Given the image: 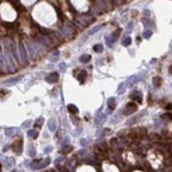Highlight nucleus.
Here are the masks:
<instances>
[{
	"label": "nucleus",
	"mask_w": 172,
	"mask_h": 172,
	"mask_svg": "<svg viewBox=\"0 0 172 172\" xmlns=\"http://www.w3.org/2000/svg\"><path fill=\"white\" fill-rule=\"evenodd\" d=\"M52 150H53V147H52V146H48V147L44 148L43 152H44V153H49V152H51Z\"/></svg>",
	"instance_id": "22"
},
{
	"label": "nucleus",
	"mask_w": 172,
	"mask_h": 172,
	"mask_svg": "<svg viewBox=\"0 0 172 172\" xmlns=\"http://www.w3.org/2000/svg\"><path fill=\"white\" fill-rule=\"evenodd\" d=\"M68 110L70 113H73V114H77L78 113V109L75 105H69L68 106Z\"/></svg>",
	"instance_id": "11"
},
{
	"label": "nucleus",
	"mask_w": 172,
	"mask_h": 172,
	"mask_svg": "<svg viewBox=\"0 0 172 172\" xmlns=\"http://www.w3.org/2000/svg\"><path fill=\"white\" fill-rule=\"evenodd\" d=\"M28 135L30 136V137H32V138H36L38 136V132L36 130H29L28 131Z\"/></svg>",
	"instance_id": "15"
},
{
	"label": "nucleus",
	"mask_w": 172,
	"mask_h": 172,
	"mask_svg": "<svg viewBox=\"0 0 172 172\" xmlns=\"http://www.w3.org/2000/svg\"><path fill=\"white\" fill-rule=\"evenodd\" d=\"M162 118L165 120H172V113H165V114L162 115Z\"/></svg>",
	"instance_id": "16"
},
{
	"label": "nucleus",
	"mask_w": 172,
	"mask_h": 172,
	"mask_svg": "<svg viewBox=\"0 0 172 172\" xmlns=\"http://www.w3.org/2000/svg\"><path fill=\"white\" fill-rule=\"evenodd\" d=\"M87 76H88L87 72H86L85 70H83V71H80L79 75L77 76V78H78V80H79L80 83H84V81H85V79H86V78H87Z\"/></svg>",
	"instance_id": "8"
},
{
	"label": "nucleus",
	"mask_w": 172,
	"mask_h": 172,
	"mask_svg": "<svg viewBox=\"0 0 172 172\" xmlns=\"http://www.w3.org/2000/svg\"><path fill=\"white\" fill-rule=\"evenodd\" d=\"M43 122H44L43 118H42V117H40V118H38V119L36 120V124L38 125V126H41V125L43 124Z\"/></svg>",
	"instance_id": "24"
},
{
	"label": "nucleus",
	"mask_w": 172,
	"mask_h": 172,
	"mask_svg": "<svg viewBox=\"0 0 172 172\" xmlns=\"http://www.w3.org/2000/svg\"><path fill=\"white\" fill-rule=\"evenodd\" d=\"M90 59H91V56H90V55H84V56H81V57L79 58V60H80L81 62H84V64L90 61Z\"/></svg>",
	"instance_id": "18"
},
{
	"label": "nucleus",
	"mask_w": 172,
	"mask_h": 172,
	"mask_svg": "<svg viewBox=\"0 0 172 172\" xmlns=\"http://www.w3.org/2000/svg\"><path fill=\"white\" fill-rule=\"evenodd\" d=\"M19 51H20V55L22 57V59L25 60L26 59V52H25V49H24V46H23L22 43L19 44Z\"/></svg>",
	"instance_id": "9"
},
{
	"label": "nucleus",
	"mask_w": 172,
	"mask_h": 172,
	"mask_svg": "<svg viewBox=\"0 0 172 172\" xmlns=\"http://www.w3.org/2000/svg\"><path fill=\"white\" fill-rule=\"evenodd\" d=\"M94 51L95 52H103V45H100V44H97L94 46Z\"/></svg>",
	"instance_id": "20"
},
{
	"label": "nucleus",
	"mask_w": 172,
	"mask_h": 172,
	"mask_svg": "<svg viewBox=\"0 0 172 172\" xmlns=\"http://www.w3.org/2000/svg\"><path fill=\"white\" fill-rule=\"evenodd\" d=\"M166 109H167V110H172V104L167 105V106H166Z\"/></svg>",
	"instance_id": "27"
},
{
	"label": "nucleus",
	"mask_w": 172,
	"mask_h": 172,
	"mask_svg": "<svg viewBox=\"0 0 172 172\" xmlns=\"http://www.w3.org/2000/svg\"><path fill=\"white\" fill-rule=\"evenodd\" d=\"M151 34H152V33L150 32V31H148V32H146V33H145V34H144V36H145V37H146V38H149V37L151 36Z\"/></svg>",
	"instance_id": "26"
},
{
	"label": "nucleus",
	"mask_w": 172,
	"mask_h": 172,
	"mask_svg": "<svg viewBox=\"0 0 172 172\" xmlns=\"http://www.w3.org/2000/svg\"><path fill=\"white\" fill-rule=\"evenodd\" d=\"M131 98H132V99H134V100H136L137 103H142V101H143V99H142V94H140L139 92H135V93H133V94L131 95Z\"/></svg>",
	"instance_id": "7"
},
{
	"label": "nucleus",
	"mask_w": 172,
	"mask_h": 172,
	"mask_svg": "<svg viewBox=\"0 0 172 172\" xmlns=\"http://www.w3.org/2000/svg\"><path fill=\"white\" fill-rule=\"evenodd\" d=\"M6 150H7V146H5L4 148H3V152H5Z\"/></svg>",
	"instance_id": "29"
},
{
	"label": "nucleus",
	"mask_w": 172,
	"mask_h": 172,
	"mask_svg": "<svg viewBox=\"0 0 172 172\" xmlns=\"http://www.w3.org/2000/svg\"><path fill=\"white\" fill-rule=\"evenodd\" d=\"M108 106H109V107H110L111 109H114V107H115V98H113V97L109 98V100H108Z\"/></svg>",
	"instance_id": "17"
},
{
	"label": "nucleus",
	"mask_w": 172,
	"mask_h": 172,
	"mask_svg": "<svg viewBox=\"0 0 172 172\" xmlns=\"http://www.w3.org/2000/svg\"><path fill=\"white\" fill-rule=\"evenodd\" d=\"M161 84H162V78L161 77L156 76V77L153 78V85H154V87L158 88L159 86H161Z\"/></svg>",
	"instance_id": "14"
},
{
	"label": "nucleus",
	"mask_w": 172,
	"mask_h": 172,
	"mask_svg": "<svg viewBox=\"0 0 172 172\" xmlns=\"http://www.w3.org/2000/svg\"><path fill=\"white\" fill-rule=\"evenodd\" d=\"M14 164H15V162H14V159L12 158V157H7L5 161H4V166L6 167V168H11V167H13L14 166Z\"/></svg>",
	"instance_id": "10"
},
{
	"label": "nucleus",
	"mask_w": 172,
	"mask_h": 172,
	"mask_svg": "<svg viewBox=\"0 0 172 172\" xmlns=\"http://www.w3.org/2000/svg\"><path fill=\"white\" fill-rule=\"evenodd\" d=\"M13 150L16 152L17 154L21 153V151H22V140L21 139H18L13 144Z\"/></svg>",
	"instance_id": "3"
},
{
	"label": "nucleus",
	"mask_w": 172,
	"mask_h": 172,
	"mask_svg": "<svg viewBox=\"0 0 172 172\" xmlns=\"http://www.w3.org/2000/svg\"><path fill=\"white\" fill-rule=\"evenodd\" d=\"M169 73H170V74H172V64H171L170 67H169Z\"/></svg>",
	"instance_id": "28"
},
{
	"label": "nucleus",
	"mask_w": 172,
	"mask_h": 172,
	"mask_svg": "<svg viewBox=\"0 0 172 172\" xmlns=\"http://www.w3.org/2000/svg\"><path fill=\"white\" fill-rule=\"evenodd\" d=\"M104 120H105V116H104V115H100V116H99V118L97 117V119L95 120V124H96V125H101Z\"/></svg>",
	"instance_id": "19"
},
{
	"label": "nucleus",
	"mask_w": 172,
	"mask_h": 172,
	"mask_svg": "<svg viewBox=\"0 0 172 172\" xmlns=\"http://www.w3.org/2000/svg\"><path fill=\"white\" fill-rule=\"evenodd\" d=\"M130 43H131V38H130V37H127V38L123 41V44H124V45H129Z\"/></svg>",
	"instance_id": "21"
},
{
	"label": "nucleus",
	"mask_w": 172,
	"mask_h": 172,
	"mask_svg": "<svg viewBox=\"0 0 172 172\" xmlns=\"http://www.w3.org/2000/svg\"><path fill=\"white\" fill-rule=\"evenodd\" d=\"M48 127L49 129L52 132H54L56 130V122H55V119H53V118H51L49 119V122H48Z\"/></svg>",
	"instance_id": "6"
},
{
	"label": "nucleus",
	"mask_w": 172,
	"mask_h": 172,
	"mask_svg": "<svg viewBox=\"0 0 172 172\" xmlns=\"http://www.w3.org/2000/svg\"><path fill=\"white\" fill-rule=\"evenodd\" d=\"M58 79H59V75H58V73H56V72L51 73V74H49V75L45 77V80L48 81V83H50V84L57 83Z\"/></svg>",
	"instance_id": "2"
},
{
	"label": "nucleus",
	"mask_w": 172,
	"mask_h": 172,
	"mask_svg": "<svg viewBox=\"0 0 172 172\" xmlns=\"http://www.w3.org/2000/svg\"><path fill=\"white\" fill-rule=\"evenodd\" d=\"M51 163V158L50 157H46L45 159L42 163H40V164H38V165L36 166V168L35 169H42V168H44V167H46L49 165V164Z\"/></svg>",
	"instance_id": "5"
},
{
	"label": "nucleus",
	"mask_w": 172,
	"mask_h": 172,
	"mask_svg": "<svg viewBox=\"0 0 172 172\" xmlns=\"http://www.w3.org/2000/svg\"><path fill=\"white\" fill-rule=\"evenodd\" d=\"M17 129L16 128H10V129H7V130L5 131V134L7 135V136H13V135H15L17 133Z\"/></svg>",
	"instance_id": "12"
},
{
	"label": "nucleus",
	"mask_w": 172,
	"mask_h": 172,
	"mask_svg": "<svg viewBox=\"0 0 172 172\" xmlns=\"http://www.w3.org/2000/svg\"><path fill=\"white\" fill-rule=\"evenodd\" d=\"M20 79H21V77H20V76H18V77H14V78H11V79H9V80H6V81H5L4 85L6 86V87H11V86H14L15 84H17Z\"/></svg>",
	"instance_id": "4"
},
{
	"label": "nucleus",
	"mask_w": 172,
	"mask_h": 172,
	"mask_svg": "<svg viewBox=\"0 0 172 172\" xmlns=\"http://www.w3.org/2000/svg\"><path fill=\"white\" fill-rule=\"evenodd\" d=\"M31 123H32V122H31V120H26V122L23 123V125H22V128H28V127L30 126V125H31Z\"/></svg>",
	"instance_id": "25"
},
{
	"label": "nucleus",
	"mask_w": 172,
	"mask_h": 172,
	"mask_svg": "<svg viewBox=\"0 0 172 172\" xmlns=\"http://www.w3.org/2000/svg\"><path fill=\"white\" fill-rule=\"evenodd\" d=\"M72 150H73V147L72 146H70V145H65V146L62 147L61 152H62V153H64V154H67V153H70Z\"/></svg>",
	"instance_id": "13"
},
{
	"label": "nucleus",
	"mask_w": 172,
	"mask_h": 172,
	"mask_svg": "<svg viewBox=\"0 0 172 172\" xmlns=\"http://www.w3.org/2000/svg\"><path fill=\"white\" fill-rule=\"evenodd\" d=\"M35 154H36V151H35V149L32 147V148L30 149V151H29V155H30V156H35Z\"/></svg>",
	"instance_id": "23"
},
{
	"label": "nucleus",
	"mask_w": 172,
	"mask_h": 172,
	"mask_svg": "<svg viewBox=\"0 0 172 172\" xmlns=\"http://www.w3.org/2000/svg\"><path fill=\"white\" fill-rule=\"evenodd\" d=\"M136 110H137V106H136L135 103H128L127 106H126V109L124 111V114L125 115H131L132 113H134Z\"/></svg>",
	"instance_id": "1"
}]
</instances>
